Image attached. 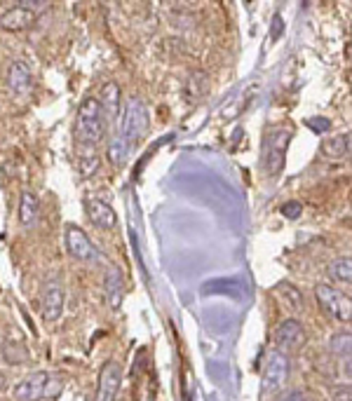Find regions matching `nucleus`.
I'll return each instance as SVG.
<instances>
[{
	"instance_id": "nucleus-1",
	"label": "nucleus",
	"mask_w": 352,
	"mask_h": 401,
	"mask_svg": "<svg viewBox=\"0 0 352 401\" xmlns=\"http://www.w3.org/2000/svg\"><path fill=\"white\" fill-rule=\"evenodd\" d=\"M108 129V120L99 106V99L87 97L78 108L76 118V136L83 148H97L104 141Z\"/></svg>"
},
{
	"instance_id": "nucleus-2",
	"label": "nucleus",
	"mask_w": 352,
	"mask_h": 401,
	"mask_svg": "<svg viewBox=\"0 0 352 401\" xmlns=\"http://www.w3.org/2000/svg\"><path fill=\"white\" fill-rule=\"evenodd\" d=\"M64 392V378L49 371H35V373L21 378L14 385V401H45L57 399Z\"/></svg>"
},
{
	"instance_id": "nucleus-3",
	"label": "nucleus",
	"mask_w": 352,
	"mask_h": 401,
	"mask_svg": "<svg viewBox=\"0 0 352 401\" xmlns=\"http://www.w3.org/2000/svg\"><path fill=\"white\" fill-rule=\"evenodd\" d=\"M151 118H148V108L139 97H129L127 104H124V113H122V122H120V134L124 141H127L131 148L141 141L148 132Z\"/></svg>"
},
{
	"instance_id": "nucleus-4",
	"label": "nucleus",
	"mask_w": 352,
	"mask_h": 401,
	"mask_svg": "<svg viewBox=\"0 0 352 401\" xmlns=\"http://www.w3.org/2000/svg\"><path fill=\"white\" fill-rule=\"evenodd\" d=\"M291 143V129L287 127H275L266 134V141H263V169H266L270 176L282 172L284 160H287V150Z\"/></svg>"
},
{
	"instance_id": "nucleus-5",
	"label": "nucleus",
	"mask_w": 352,
	"mask_h": 401,
	"mask_svg": "<svg viewBox=\"0 0 352 401\" xmlns=\"http://www.w3.org/2000/svg\"><path fill=\"white\" fill-rule=\"evenodd\" d=\"M315 296H317V303L322 305V310H324L327 315H332L334 319H339V322H343V324H350L352 303H350L348 294L334 289L332 284H317Z\"/></svg>"
},
{
	"instance_id": "nucleus-6",
	"label": "nucleus",
	"mask_w": 352,
	"mask_h": 401,
	"mask_svg": "<svg viewBox=\"0 0 352 401\" xmlns=\"http://www.w3.org/2000/svg\"><path fill=\"white\" fill-rule=\"evenodd\" d=\"M289 373H291L289 354L280 352V349H273L266 359V366H263V390L280 392L284 385H287Z\"/></svg>"
},
{
	"instance_id": "nucleus-7",
	"label": "nucleus",
	"mask_w": 352,
	"mask_h": 401,
	"mask_svg": "<svg viewBox=\"0 0 352 401\" xmlns=\"http://www.w3.org/2000/svg\"><path fill=\"white\" fill-rule=\"evenodd\" d=\"M120 385H122V366L115 359H108L99 371L97 392H94L92 401H115Z\"/></svg>"
},
{
	"instance_id": "nucleus-8",
	"label": "nucleus",
	"mask_w": 352,
	"mask_h": 401,
	"mask_svg": "<svg viewBox=\"0 0 352 401\" xmlns=\"http://www.w3.org/2000/svg\"><path fill=\"white\" fill-rule=\"evenodd\" d=\"M303 342H305V329H303V324L298 322V319H284V322L277 326V331H275V345L280 352L284 354H289V352H296V349L303 347Z\"/></svg>"
},
{
	"instance_id": "nucleus-9",
	"label": "nucleus",
	"mask_w": 352,
	"mask_h": 401,
	"mask_svg": "<svg viewBox=\"0 0 352 401\" xmlns=\"http://www.w3.org/2000/svg\"><path fill=\"white\" fill-rule=\"evenodd\" d=\"M64 303H66L64 284L57 282V280L47 282L45 287H42V296H40L42 317H45V322H57V319L64 315Z\"/></svg>"
},
{
	"instance_id": "nucleus-10",
	"label": "nucleus",
	"mask_w": 352,
	"mask_h": 401,
	"mask_svg": "<svg viewBox=\"0 0 352 401\" xmlns=\"http://www.w3.org/2000/svg\"><path fill=\"white\" fill-rule=\"evenodd\" d=\"M66 249H69V253L76 261H92L99 256L94 244L90 242V237H87V232L83 228H78V225H69L66 228Z\"/></svg>"
},
{
	"instance_id": "nucleus-11",
	"label": "nucleus",
	"mask_w": 352,
	"mask_h": 401,
	"mask_svg": "<svg viewBox=\"0 0 352 401\" xmlns=\"http://www.w3.org/2000/svg\"><path fill=\"white\" fill-rule=\"evenodd\" d=\"M5 80H7V90H10L14 97H26V94L33 90V73L28 68V64L21 59L10 64Z\"/></svg>"
},
{
	"instance_id": "nucleus-12",
	"label": "nucleus",
	"mask_w": 352,
	"mask_h": 401,
	"mask_svg": "<svg viewBox=\"0 0 352 401\" xmlns=\"http://www.w3.org/2000/svg\"><path fill=\"white\" fill-rule=\"evenodd\" d=\"M35 17L38 14L26 10V7H21L19 3L10 7L3 17H0V26H3V31H10V33H19V31H26V28H31L35 24Z\"/></svg>"
},
{
	"instance_id": "nucleus-13",
	"label": "nucleus",
	"mask_w": 352,
	"mask_h": 401,
	"mask_svg": "<svg viewBox=\"0 0 352 401\" xmlns=\"http://www.w3.org/2000/svg\"><path fill=\"white\" fill-rule=\"evenodd\" d=\"M87 216H90L94 228H99V230H113L115 223H117L115 209L104 200H90V202H87Z\"/></svg>"
},
{
	"instance_id": "nucleus-14",
	"label": "nucleus",
	"mask_w": 352,
	"mask_h": 401,
	"mask_svg": "<svg viewBox=\"0 0 352 401\" xmlns=\"http://www.w3.org/2000/svg\"><path fill=\"white\" fill-rule=\"evenodd\" d=\"M120 85L117 83H106L104 90H101V97H99V106L104 111L106 120H115L117 118V111H120Z\"/></svg>"
},
{
	"instance_id": "nucleus-15",
	"label": "nucleus",
	"mask_w": 352,
	"mask_h": 401,
	"mask_svg": "<svg viewBox=\"0 0 352 401\" xmlns=\"http://www.w3.org/2000/svg\"><path fill=\"white\" fill-rule=\"evenodd\" d=\"M40 216V200L33 191H24L19 198V221L21 225L31 228V225L38 221Z\"/></svg>"
},
{
	"instance_id": "nucleus-16",
	"label": "nucleus",
	"mask_w": 352,
	"mask_h": 401,
	"mask_svg": "<svg viewBox=\"0 0 352 401\" xmlns=\"http://www.w3.org/2000/svg\"><path fill=\"white\" fill-rule=\"evenodd\" d=\"M104 287H106V298H108V305H111L113 310H117V308H120V303H122V287H124L120 268L111 265V268L106 270Z\"/></svg>"
},
{
	"instance_id": "nucleus-17",
	"label": "nucleus",
	"mask_w": 352,
	"mask_h": 401,
	"mask_svg": "<svg viewBox=\"0 0 352 401\" xmlns=\"http://www.w3.org/2000/svg\"><path fill=\"white\" fill-rule=\"evenodd\" d=\"M322 152H324L329 160L348 157V152H350V134H341V136L327 138V141L322 143Z\"/></svg>"
},
{
	"instance_id": "nucleus-18",
	"label": "nucleus",
	"mask_w": 352,
	"mask_h": 401,
	"mask_svg": "<svg viewBox=\"0 0 352 401\" xmlns=\"http://www.w3.org/2000/svg\"><path fill=\"white\" fill-rule=\"evenodd\" d=\"M329 277H332L334 282L343 284V287H350V282H352L350 256H339L336 261H332V263H329Z\"/></svg>"
},
{
	"instance_id": "nucleus-19",
	"label": "nucleus",
	"mask_w": 352,
	"mask_h": 401,
	"mask_svg": "<svg viewBox=\"0 0 352 401\" xmlns=\"http://www.w3.org/2000/svg\"><path fill=\"white\" fill-rule=\"evenodd\" d=\"M129 152H131V145L124 141L120 134H115L108 143V160H111L113 167H124V162L129 160Z\"/></svg>"
},
{
	"instance_id": "nucleus-20",
	"label": "nucleus",
	"mask_w": 352,
	"mask_h": 401,
	"mask_svg": "<svg viewBox=\"0 0 352 401\" xmlns=\"http://www.w3.org/2000/svg\"><path fill=\"white\" fill-rule=\"evenodd\" d=\"M209 90V76L207 73H202V71H195L193 76L188 78V83H186V97L188 99H200L204 97Z\"/></svg>"
},
{
	"instance_id": "nucleus-21",
	"label": "nucleus",
	"mask_w": 352,
	"mask_h": 401,
	"mask_svg": "<svg viewBox=\"0 0 352 401\" xmlns=\"http://www.w3.org/2000/svg\"><path fill=\"white\" fill-rule=\"evenodd\" d=\"M350 342H352L350 331H341V333H336L332 340H329V349H332L334 357L346 359V364H348L350 361Z\"/></svg>"
},
{
	"instance_id": "nucleus-22",
	"label": "nucleus",
	"mask_w": 352,
	"mask_h": 401,
	"mask_svg": "<svg viewBox=\"0 0 352 401\" xmlns=\"http://www.w3.org/2000/svg\"><path fill=\"white\" fill-rule=\"evenodd\" d=\"M97 167H99L97 148H85V152L80 155V172H83V176H92Z\"/></svg>"
},
{
	"instance_id": "nucleus-23",
	"label": "nucleus",
	"mask_w": 352,
	"mask_h": 401,
	"mask_svg": "<svg viewBox=\"0 0 352 401\" xmlns=\"http://www.w3.org/2000/svg\"><path fill=\"white\" fill-rule=\"evenodd\" d=\"M300 214H303V204H300V202H293V200H291V202H287V204L282 207V216L289 218V221H296Z\"/></svg>"
},
{
	"instance_id": "nucleus-24",
	"label": "nucleus",
	"mask_w": 352,
	"mask_h": 401,
	"mask_svg": "<svg viewBox=\"0 0 352 401\" xmlns=\"http://www.w3.org/2000/svg\"><path fill=\"white\" fill-rule=\"evenodd\" d=\"M307 127L315 129L317 134H324L329 127H332V122H329L327 118H312V120H307Z\"/></svg>"
},
{
	"instance_id": "nucleus-25",
	"label": "nucleus",
	"mask_w": 352,
	"mask_h": 401,
	"mask_svg": "<svg viewBox=\"0 0 352 401\" xmlns=\"http://www.w3.org/2000/svg\"><path fill=\"white\" fill-rule=\"evenodd\" d=\"M350 395H352L350 385H343V388H339V390H336L334 401H350Z\"/></svg>"
},
{
	"instance_id": "nucleus-26",
	"label": "nucleus",
	"mask_w": 352,
	"mask_h": 401,
	"mask_svg": "<svg viewBox=\"0 0 352 401\" xmlns=\"http://www.w3.org/2000/svg\"><path fill=\"white\" fill-rule=\"evenodd\" d=\"M280 33H282V17L280 14H275L273 17V40L280 38Z\"/></svg>"
},
{
	"instance_id": "nucleus-27",
	"label": "nucleus",
	"mask_w": 352,
	"mask_h": 401,
	"mask_svg": "<svg viewBox=\"0 0 352 401\" xmlns=\"http://www.w3.org/2000/svg\"><path fill=\"white\" fill-rule=\"evenodd\" d=\"M282 401H305V397L300 390H291V392H287V397H284Z\"/></svg>"
},
{
	"instance_id": "nucleus-28",
	"label": "nucleus",
	"mask_w": 352,
	"mask_h": 401,
	"mask_svg": "<svg viewBox=\"0 0 352 401\" xmlns=\"http://www.w3.org/2000/svg\"><path fill=\"white\" fill-rule=\"evenodd\" d=\"M3 385H5V378H3V376H0V390H3Z\"/></svg>"
}]
</instances>
